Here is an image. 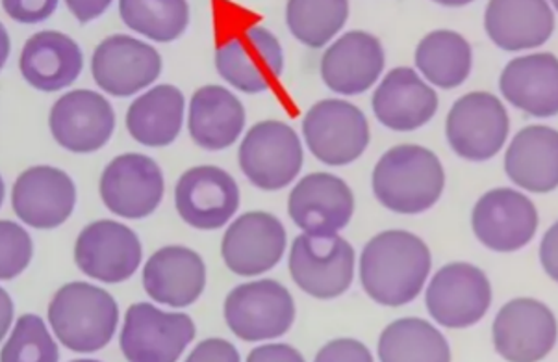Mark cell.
Masks as SVG:
<instances>
[{
	"instance_id": "6da1fadb",
	"label": "cell",
	"mask_w": 558,
	"mask_h": 362,
	"mask_svg": "<svg viewBox=\"0 0 558 362\" xmlns=\"http://www.w3.org/2000/svg\"><path fill=\"white\" fill-rule=\"evenodd\" d=\"M433 256L422 238L409 231L373 237L360 255V282L375 303L409 305L422 294Z\"/></svg>"
},
{
	"instance_id": "7a4b0ae2",
	"label": "cell",
	"mask_w": 558,
	"mask_h": 362,
	"mask_svg": "<svg viewBox=\"0 0 558 362\" xmlns=\"http://www.w3.org/2000/svg\"><path fill=\"white\" fill-rule=\"evenodd\" d=\"M373 194L396 214L427 213L440 201L446 171L440 158L422 145H398L386 150L373 169Z\"/></svg>"
},
{
	"instance_id": "3957f363",
	"label": "cell",
	"mask_w": 558,
	"mask_h": 362,
	"mask_svg": "<svg viewBox=\"0 0 558 362\" xmlns=\"http://www.w3.org/2000/svg\"><path fill=\"white\" fill-rule=\"evenodd\" d=\"M49 324L68 350L95 353L116 337L119 306L105 288L69 282L50 301Z\"/></svg>"
},
{
	"instance_id": "277c9868",
	"label": "cell",
	"mask_w": 558,
	"mask_h": 362,
	"mask_svg": "<svg viewBox=\"0 0 558 362\" xmlns=\"http://www.w3.org/2000/svg\"><path fill=\"white\" fill-rule=\"evenodd\" d=\"M353 245L338 234H306L293 240L290 274L304 294L316 300H336L354 279Z\"/></svg>"
},
{
	"instance_id": "5b68a950",
	"label": "cell",
	"mask_w": 558,
	"mask_h": 362,
	"mask_svg": "<svg viewBox=\"0 0 558 362\" xmlns=\"http://www.w3.org/2000/svg\"><path fill=\"white\" fill-rule=\"evenodd\" d=\"M225 322L243 342L277 340L292 329L295 303L274 279L243 282L227 295Z\"/></svg>"
},
{
	"instance_id": "8992f818",
	"label": "cell",
	"mask_w": 558,
	"mask_h": 362,
	"mask_svg": "<svg viewBox=\"0 0 558 362\" xmlns=\"http://www.w3.org/2000/svg\"><path fill=\"white\" fill-rule=\"evenodd\" d=\"M238 158L243 176L253 186L264 192H279L301 173L303 145L292 126L267 119L245 134Z\"/></svg>"
},
{
	"instance_id": "52a82bcc",
	"label": "cell",
	"mask_w": 558,
	"mask_h": 362,
	"mask_svg": "<svg viewBox=\"0 0 558 362\" xmlns=\"http://www.w3.org/2000/svg\"><path fill=\"white\" fill-rule=\"evenodd\" d=\"M216 68L232 88L243 94H262L274 88L282 75L284 50L274 32L248 26L219 45Z\"/></svg>"
},
{
	"instance_id": "ba28073f",
	"label": "cell",
	"mask_w": 558,
	"mask_h": 362,
	"mask_svg": "<svg viewBox=\"0 0 558 362\" xmlns=\"http://www.w3.org/2000/svg\"><path fill=\"white\" fill-rule=\"evenodd\" d=\"M509 131L507 108L488 92L460 97L447 116V142L468 162H486L499 155Z\"/></svg>"
},
{
	"instance_id": "9c48e42d",
	"label": "cell",
	"mask_w": 558,
	"mask_h": 362,
	"mask_svg": "<svg viewBox=\"0 0 558 362\" xmlns=\"http://www.w3.org/2000/svg\"><path fill=\"white\" fill-rule=\"evenodd\" d=\"M304 142L312 155L327 166H349L369 145L366 116L349 100L316 102L303 119Z\"/></svg>"
},
{
	"instance_id": "30bf717a",
	"label": "cell",
	"mask_w": 558,
	"mask_h": 362,
	"mask_svg": "<svg viewBox=\"0 0 558 362\" xmlns=\"http://www.w3.org/2000/svg\"><path fill=\"white\" fill-rule=\"evenodd\" d=\"M425 305L441 327L468 329L490 311V279L473 264H447L428 282Z\"/></svg>"
},
{
	"instance_id": "8fae6325",
	"label": "cell",
	"mask_w": 558,
	"mask_h": 362,
	"mask_svg": "<svg viewBox=\"0 0 558 362\" xmlns=\"http://www.w3.org/2000/svg\"><path fill=\"white\" fill-rule=\"evenodd\" d=\"M195 338V324L184 313H163L136 303L124 314L121 351L132 362L179 361Z\"/></svg>"
},
{
	"instance_id": "7c38bea8",
	"label": "cell",
	"mask_w": 558,
	"mask_h": 362,
	"mask_svg": "<svg viewBox=\"0 0 558 362\" xmlns=\"http://www.w3.org/2000/svg\"><path fill=\"white\" fill-rule=\"evenodd\" d=\"M472 229L484 248L515 253L533 242L538 231V210L518 190L496 188L473 206Z\"/></svg>"
},
{
	"instance_id": "4fadbf2b",
	"label": "cell",
	"mask_w": 558,
	"mask_h": 362,
	"mask_svg": "<svg viewBox=\"0 0 558 362\" xmlns=\"http://www.w3.org/2000/svg\"><path fill=\"white\" fill-rule=\"evenodd\" d=\"M557 333V318L546 303L518 298L501 306L492 337L494 348L505 361L534 362L555 350Z\"/></svg>"
},
{
	"instance_id": "5bb4252c",
	"label": "cell",
	"mask_w": 558,
	"mask_h": 362,
	"mask_svg": "<svg viewBox=\"0 0 558 362\" xmlns=\"http://www.w3.org/2000/svg\"><path fill=\"white\" fill-rule=\"evenodd\" d=\"M100 200L110 213L124 219H143L163 200L166 182L153 158L129 153L106 166L99 184Z\"/></svg>"
},
{
	"instance_id": "9a60e30c",
	"label": "cell",
	"mask_w": 558,
	"mask_h": 362,
	"mask_svg": "<svg viewBox=\"0 0 558 362\" xmlns=\"http://www.w3.org/2000/svg\"><path fill=\"white\" fill-rule=\"evenodd\" d=\"M234 177L216 166H195L174 186V206L184 224L199 231H218L240 208Z\"/></svg>"
},
{
	"instance_id": "2e32d148",
	"label": "cell",
	"mask_w": 558,
	"mask_h": 362,
	"mask_svg": "<svg viewBox=\"0 0 558 362\" xmlns=\"http://www.w3.org/2000/svg\"><path fill=\"white\" fill-rule=\"evenodd\" d=\"M142 242L131 227L100 219L78 234L75 263L94 281L119 285L129 281L142 264Z\"/></svg>"
},
{
	"instance_id": "e0dca14e",
	"label": "cell",
	"mask_w": 558,
	"mask_h": 362,
	"mask_svg": "<svg viewBox=\"0 0 558 362\" xmlns=\"http://www.w3.org/2000/svg\"><path fill=\"white\" fill-rule=\"evenodd\" d=\"M100 89L113 97H131L153 86L161 73L160 52L132 36H110L100 41L92 60Z\"/></svg>"
},
{
	"instance_id": "ac0fdd59",
	"label": "cell",
	"mask_w": 558,
	"mask_h": 362,
	"mask_svg": "<svg viewBox=\"0 0 558 362\" xmlns=\"http://www.w3.org/2000/svg\"><path fill=\"white\" fill-rule=\"evenodd\" d=\"M49 125L60 147L87 155L102 149L110 142L116 129V112L97 92L75 89L54 102Z\"/></svg>"
},
{
	"instance_id": "d6986e66",
	"label": "cell",
	"mask_w": 558,
	"mask_h": 362,
	"mask_svg": "<svg viewBox=\"0 0 558 362\" xmlns=\"http://www.w3.org/2000/svg\"><path fill=\"white\" fill-rule=\"evenodd\" d=\"M286 244L282 221L274 214L256 210L230 224L221 242V256L232 274L256 277L282 261Z\"/></svg>"
},
{
	"instance_id": "ffe728a7",
	"label": "cell",
	"mask_w": 558,
	"mask_h": 362,
	"mask_svg": "<svg viewBox=\"0 0 558 362\" xmlns=\"http://www.w3.org/2000/svg\"><path fill=\"white\" fill-rule=\"evenodd\" d=\"M15 216L34 229H57L75 213L76 186L73 179L52 166H34L13 184Z\"/></svg>"
},
{
	"instance_id": "44dd1931",
	"label": "cell",
	"mask_w": 558,
	"mask_h": 362,
	"mask_svg": "<svg viewBox=\"0 0 558 362\" xmlns=\"http://www.w3.org/2000/svg\"><path fill=\"white\" fill-rule=\"evenodd\" d=\"M288 213L306 234H338L353 219L354 195L340 177L311 173L293 186Z\"/></svg>"
},
{
	"instance_id": "7402d4cb",
	"label": "cell",
	"mask_w": 558,
	"mask_h": 362,
	"mask_svg": "<svg viewBox=\"0 0 558 362\" xmlns=\"http://www.w3.org/2000/svg\"><path fill=\"white\" fill-rule=\"evenodd\" d=\"M385 65V49L379 39L369 32H348L325 50L322 79L330 92L351 97L372 89Z\"/></svg>"
},
{
	"instance_id": "603a6c76",
	"label": "cell",
	"mask_w": 558,
	"mask_h": 362,
	"mask_svg": "<svg viewBox=\"0 0 558 362\" xmlns=\"http://www.w3.org/2000/svg\"><path fill=\"white\" fill-rule=\"evenodd\" d=\"M143 288L160 305L186 309L205 292V261L184 245L161 248L143 268Z\"/></svg>"
},
{
	"instance_id": "cb8c5ba5",
	"label": "cell",
	"mask_w": 558,
	"mask_h": 362,
	"mask_svg": "<svg viewBox=\"0 0 558 362\" xmlns=\"http://www.w3.org/2000/svg\"><path fill=\"white\" fill-rule=\"evenodd\" d=\"M373 112L390 131H417L438 112V95L414 69H391L373 94Z\"/></svg>"
},
{
	"instance_id": "d4e9b609",
	"label": "cell",
	"mask_w": 558,
	"mask_h": 362,
	"mask_svg": "<svg viewBox=\"0 0 558 362\" xmlns=\"http://www.w3.org/2000/svg\"><path fill=\"white\" fill-rule=\"evenodd\" d=\"M484 28L499 49L518 52L546 45L555 32L549 0H490Z\"/></svg>"
},
{
	"instance_id": "484cf974",
	"label": "cell",
	"mask_w": 558,
	"mask_h": 362,
	"mask_svg": "<svg viewBox=\"0 0 558 362\" xmlns=\"http://www.w3.org/2000/svg\"><path fill=\"white\" fill-rule=\"evenodd\" d=\"M502 97L533 118H555L558 112V60L549 52L514 58L499 79Z\"/></svg>"
},
{
	"instance_id": "4316f807",
	"label": "cell",
	"mask_w": 558,
	"mask_h": 362,
	"mask_svg": "<svg viewBox=\"0 0 558 362\" xmlns=\"http://www.w3.org/2000/svg\"><path fill=\"white\" fill-rule=\"evenodd\" d=\"M20 68L32 88L54 94L81 76L84 57L75 39L62 32L44 31L26 41Z\"/></svg>"
},
{
	"instance_id": "83f0119b",
	"label": "cell",
	"mask_w": 558,
	"mask_h": 362,
	"mask_svg": "<svg viewBox=\"0 0 558 362\" xmlns=\"http://www.w3.org/2000/svg\"><path fill=\"white\" fill-rule=\"evenodd\" d=\"M505 171L515 186L531 194H551L558 186V134L533 125L515 134L505 155Z\"/></svg>"
},
{
	"instance_id": "f1b7e54d",
	"label": "cell",
	"mask_w": 558,
	"mask_h": 362,
	"mask_svg": "<svg viewBox=\"0 0 558 362\" xmlns=\"http://www.w3.org/2000/svg\"><path fill=\"white\" fill-rule=\"evenodd\" d=\"M245 126V108L223 86H205L193 94L187 131L205 150H225L236 144Z\"/></svg>"
},
{
	"instance_id": "f546056e",
	"label": "cell",
	"mask_w": 558,
	"mask_h": 362,
	"mask_svg": "<svg viewBox=\"0 0 558 362\" xmlns=\"http://www.w3.org/2000/svg\"><path fill=\"white\" fill-rule=\"evenodd\" d=\"M184 94L171 84H161L132 102L126 112V129L137 144L160 149L179 137L184 125Z\"/></svg>"
},
{
	"instance_id": "4dcf8cb0",
	"label": "cell",
	"mask_w": 558,
	"mask_h": 362,
	"mask_svg": "<svg viewBox=\"0 0 558 362\" xmlns=\"http://www.w3.org/2000/svg\"><path fill=\"white\" fill-rule=\"evenodd\" d=\"M414 60L420 75L430 86L440 89L459 88L472 73V45L459 32H430L417 45Z\"/></svg>"
},
{
	"instance_id": "1f68e13d",
	"label": "cell",
	"mask_w": 558,
	"mask_h": 362,
	"mask_svg": "<svg viewBox=\"0 0 558 362\" xmlns=\"http://www.w3.org/2000/svg\"><path fill=\"white\" fill-rule=\"evenodd\" d=\"M379 359L385 362H447L451 348L435 325L403 318L388 325L379 338Z\"/></svg>"
},
{
	"instance_id": "d6a6232c",
	"label": "cell",
	"mask_w": 558,
	"mask_h": 362,
	"mask_svg": "<svg viewBox=\"0 0 558 362\" xmlns=\"http://www.w3.org/2000/svg\"><path fill=\"white\" fill-rule=\"evenodd\" d=\"M124 25L156 44H171L190 25L186 0H119Z\"/></svg>"
},
{
	"instance_id": "836d02e7",
	"label": "cell",
	"mask_w": 558,
	"mask_h": 362,
	"mask_svg": "<svg viewBox=\"0 0 558 362\" xmlns=\"http://www.w3.org/2000/svg\"><path fill=\"white\" fill-rule=\"evenodd\" d=\"M348 17L349 0H288L286 4V23L293 38L312 49L330 44Z\"/></svg>"
},
{
	"instance_id": "e575fe53",
	"label": "cell",
	"mask_w": 558,
	"mask_h": 362,
	"mask_svg": "<svg viewBox=\"0 0 558 362\" xmlns=\"http://www.w3.org/2000/svg\"><path fill=\"white\" fill-rule=\"evenodd\" d=\"M58 359L57 340L36 314H25L15 322L12 335L0 351L2 362H57Z\"/></svg>"
},
{
	"instance_id": "d590c367",
	"label": "cell",
	"mask_w": 558,
	"mask_h": 362,
	"mask_svg": "<svg viewBox=\"0 0 558 362\" xmlns=\"http://www.w3.org/2000/svg\"><path fill=\"white\" fill-rule=\"evenodd\" d=\"M34 244L28 232L10 219L0 221V281L20 277L32 263Z\"/></svg>"
},
{
	"instance_id": "8d00e7d4",
	"label": "cell",
	"mask_w": 558,
	"mask_h": 362,
	"mask_svg": "<svg viewBox=\"0 0 558 362\" xmlns=\"http://www.w3.org/2000/svg\"><path fill=\"white\" fill-rule=\"evenodd\" d=\"M2 8L13 21L36 25L57 12L58 0H2Z\"/></svg>"
},
{
	"instance_id": "74e56055",
	"label": "cell",
	"mask_w": 558,
	"mask_h": 362,
	"mask_svg": "<svg viewBox=\"0 0 558 362\" xmlns=\"http://www.w3.org/2000/svg\"><path fill=\"white\" fill-rule=\"evenodd\" d=\"M317 362H372V351L353 338H340L317 351Z\"/></svg>"
},
{
	"instance_id": "f35d334b",
	"label": "cell",
	"mask_w": 558,
	"mask_h": 362,
	"mask_svg": "<svg viewBox=\"0 0 558 362\" xmlns=\"http://www.w3.org/2000/svg\"><path fill=\"white\" fill-rule=\"evenodd\" d=\"M240 351L221 338H208L190 353V362H240Z\"/></svg>"
},
{
	"instance_id": "ab89813d",
	"label": "cell",
	"mask_w": 558,
	"mask_h": 362,
	"mask_svg": "<svg viewBox=\"0 0 558 362\" xmlns=\"http://www.w3.org/2000/svg\"><path fill=\"white\" fill-rule=\"evenodd\" d=\"M248 362H301L303 355L288 343H264L251 351Z\"/></svg>"
},
{
	"instance_id": "60d3db41",
	"label": "cell",
	"mask_w": 558,
	"mask_h": 362,
	"mask_svg": "<svg viewBox=\"0 0 558 362\" xmlns=\"http://www.w3.org/2000/svg\"><path fill=\"white\" fill-rule=\"evenodd\" d=\"M69 12L75 15L78 23H89L99 20L100 15L110 8L112 0H65Z\"/></svg>"
},
{
	"instance_id": "b9f144b4",
	"label": "cell",
	"mask_w": 558,
	"mask_h": 362,
	"mask_svg": "<svg viewBox=\"0 0 558 362\" xmlns=\"http://www.w3.org/2000/svg\"><path fill=\"white\" fill-rule=\"evenodd\" d=\"M557 244H558V226H553L549 231L544 234L542 245H539V263L546 269V274L551 277L553 281L558 279L557 264Z\"/></svg>"
},
{
	"instance_id": "7bdbcfd3",
	"label": "cell",
	"mask_w": 558,
	"mask_h": 362,
	"mask_svg": "<svg viewBox=\"0 0 558 362\" xmlns=\"http://www.w3.org/2000/svg\"><path fill=\"white\" fill-rule=\"evenodd\" d=\"M13 324V301L4 288H0V342H4Z\"/></svg>"
},
{
	"instance_id": "ee69618b",
	"label": "cell",
	"mask_w": 558,
	"mask_h": 362,
	"mask_svg": "<svg viewBox=\"0 0 558 362\" xmlns=\"http://www.w3.org/2000/svg\"><path fill=\"white\" fill-rule=\"evenodd\" d=\"M10 58V36L4 25L0 23V69L4 68Z\"/></svg>"
},
{
	"instance_id": "f6af8a7d",
	"label": "cell",
	"mask_w": 558,
	"mask_h": 362,
	"mask_svg": "<svg viewBox=\"0 0 558 362\" xmlns=\"http://www.w3.org/2000/svg\"><path fill=\"white\" fill-rule=\"evenodd\" d=\"M433 2H436V4H441V7L460 8L472 4L473 0H433Z\"/></svg>"
},
{
	"instance_id": "bcb514c9",
	"label": "cell",
	"mask_w": 558,
	"mask_h": 362,
	"mask_svg": "<svg viewBox=\"0 0 558 362\" xmlns=\"http://www.w3.org/2000/svg\"><path fill=\"white\" fill-rule=\"evenodd\" d=\"M4 194H7V186H4V179L0 176V206L4 203Z\"/></svg>"
},
{
	"instance_id": "7dc6e473",
	"label": "cell",
	"mask_w": 558,
	"mask_h": 362,
	"mask_svg": "<svg viewBox=\"0 0 558 362\" xmlns=\"http://www.w3.org/2000/svg\"><path fill=\"white\" fill-rule=\"evenodd\" d=\"M551 2V7H557V0H549Z\"/></svg>"
}]
</instances>
